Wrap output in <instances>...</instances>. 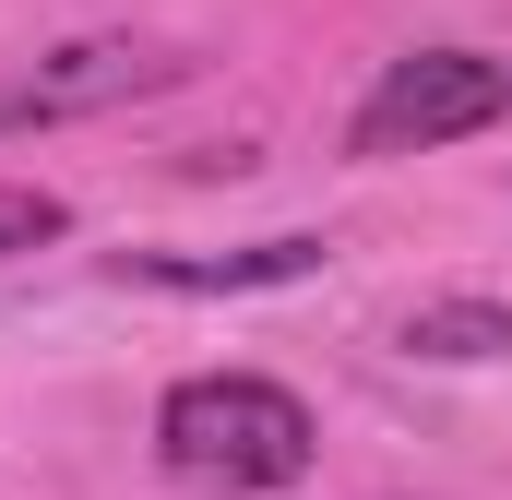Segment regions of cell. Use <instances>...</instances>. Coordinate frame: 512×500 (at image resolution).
I'll list each match as a JSON object with an SVG mask.
<instances>
[{
	"mask_svg": "<svg viewBox=\"0 0 512 500\" xmlns=\"http://www.w3.org/2000/svg\"><path fill=\"white\" fill-rule=\"evenodd\" d=\"M72 215L48 203V191H0V250H36V239H60Z\"/></svg>",
	"mask_w": 512,
	"mask_h": 500,
	"instance_id": "cell-6",
	"label": "cell"
},
{
	"mask_svg": "<svg viewBox=\"0 0 512 500\" xmlns=\"http://www.w3.org/2000/svg\"><path fill=\"white\" fill-rule=\"evenodd\" d=\"M155 441L191 489H298L310 477V405L262 370H203L155 405Z\"/></svg>",
	"mask_w": 512,
	"mask_h": 500,
	"instance_id": "cell-1",
	"label": "cell"
},
{
	"mask_svg": "<svg viewBox=\"0 0 512 500\" xmlns=\"http://www.w3.org/2000/svg\"><path fill=\"white\" fill-rule=\"evenodd\" d=\"M405 346H417V358H501L512 310H489V298H429V310L405 322Z\"/></svg>",
	"mask_w": 512,
	"mask_h": 500,
	"instance_id": "cell-5",
	"label": "cell"
},
{
	"mask_svg": "<svg viewBox=\"0 0 512 500\" xmlns=\"http://www.w3.org/2000/svg\"><path fill=\"white\" fill-rule=\"evenodd\" d=\"M334 250L322 239H251V250H131L143 286H179V298H227V286H298L322 274Z\"/></svg>",
	"mask_w": 512,
	"mask_h": 500,
	"instance_id": "cell-4",
	"label": "cell"
},
{
	"mask_svg": "<svg viewBox=\"0 0 512 500\" xmlns=\"http://www.w3.org/2000/svg\"><path fill=\"white\" fill-rule=\"evenodd\" d=\"M191 48H155V36H84V48H48L36 72H0V131H36V120H96L120 96H155L179 84Z\"/></svg>",
	"mask_w": 512,
	"mask_h": 500,
	"instance_id": "cell-3",
	"label": "cell"
},
{
	"mask_svg": "<svg viewBox=\"0 0 512 500\" xmlns=\"http://www.w3.org/2000/svg\"><path fill=\"white\" fill-rule=\"evenodd\" d=\"M501 108H512V60H489V48H417V60H393L382 84L358 96L346 143L358 155H429V143L489 131Z\"/></svg>",
	"mask_w": 512,
	"mask_h": 500,
	"instance_id": "cell-2",
	"label": "cell"
}]
</instances>
